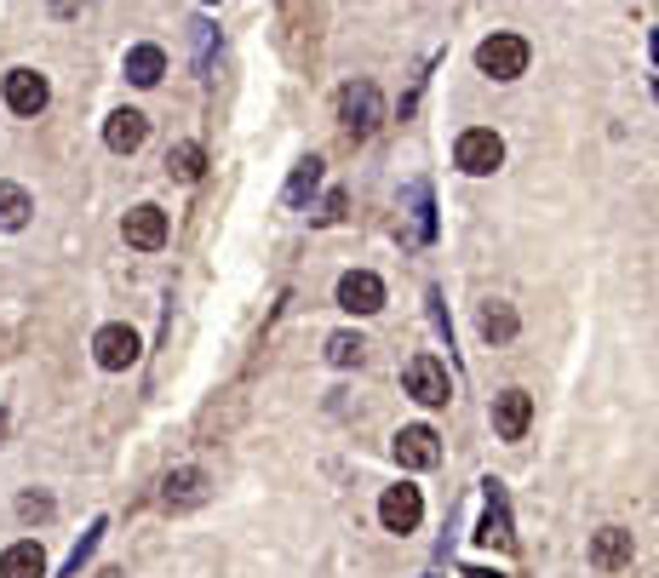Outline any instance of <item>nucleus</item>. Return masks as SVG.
Wrapping results in <instances>:
<instances>
[{
  "mask_svg": "<svg viewBox=\"0 0 659 578\" xmlns=\"http://www.w3.org/2000/svg\"><path fill=\"white\" fill-rule=\"evenodd\" d=\"M321 189V161L310 155V161H299V166H292V178H287V189H281V200H287V207H305V200Z\"/></svg>",
  "mask_w": 659,
  "mask_h": 578,
  "instance_id": "6ab92c4d",
  "label": "nucleus"
},
{
  "mask_svg": "<svg viewBox=\"0 0 659 578\" xmlns=\"http://www.w3.org/2000/svg\"><path fill=\"white\" fill-rule=\"evenodd\" d=\"M29 213H35L29 189H23V184H0V229H23Z\"/></svg>",
  "mask_w": 659,
  "mask_h": 578,
  "instance_id": "412c9836",
  "label": "nucleus"
},
{
  "mask_svg": "<svg viewBox=\"0 0 659 578\" xmlns=\"http://www.w3.org/2000/svg\"><path fill=\"white\" fill-rule=\"evenodd\" d=\"M167 173H173L178 184H195V178L207 173V149H202V144H173V149H167Z\"/></svg>",
  "mask_w": 659,
  "mask_h": 578,
  "instance_id": "aec40b11",
  "label": "nucleus"
},
{
  "mask_svg": "<svg viewBox=\"0 0 659 578\" xmlns=\"http://www.w3.org/2000/svg\"><path fill=\"white\" fill-rule=\"evenodd\" d=\"M527 424H534V395H527V390L493 395V430H500V441H522Z\"/></svg>",
  "mask_w": 659,
  "mask_h": 578,
  "instance_id": "f8f14e48",
  "label": "nucleus"
},
{
  "mask_svg": "<svg viewBox=\"0 0 659 578\" xmlns=\"http://www.w3.org/2000/svg\"><path fill=\"white\" fill-rule=\"evenodd\" d=\"M327 361H333V367H361V361H368V338H361V332H333V338H327Z\"/></svg>",
  "mask_w": 659,
  "mask_h": 578,
  "instance_id": "4be33fe9",
  "label": "nucleus"
},
{
  "mask_svg": "<svg viewBox=\"0 0 659 578\" xmlns=\"http://www.w3.org/2000/svg\"><path fill=\"white\" fill-rule=\"evenodd\" d=\"M339 310L379 316L384 310V281L373 276V269H350V276H339Z\"/></svg>",
  "mask_w": 659,
  "mask_h": 578,
  "instance_id": "1a4fd4ad",
  "label": "nucleus"
},
{
  "mask_svg": "<svg viewBox=\"0 0 659 578\" xmlns=\"http://www.w3.org/2000/svg\"><path fill=\"white\" fill-rule=\"evenodd\" d=\"M213 498V475L202 469V464H178V469H167V482H161V504L173 509H202Z\"/></svg>",
  "mask_w": 659,
  "mask_h": 578,
  "instance_id": "39448f33",
  "label": "nucleus"
},
{
  "mask_svg": "<svg viewBox=\"0 0 659 578\" xmlns=\"http://www.w3.org/2000/svg\"><path fill=\"white\" fill-rule=\"evenodd\" d=\"M379 522H384V533H413L419 522H424V498H419V487H384V498H379Z\"/></svg>",
  "mask_w": 659,
  "mask_h": 578,
  "instance_id": "9b49d317",
  "label": "nucleus"
},
{
  "mask_svg": "<svg viewBox=\"0 0 659 578\" xmlns=\"http://www.w3.org/2000/svg\"><path fill=\"white\" fill-rule=\"evenodd\" d=\"M86 7V0H52V18H75Z\"/></svg>",
  "mask_w": 659,
  "mask_h": 578,
  "instance_id": "a878e982",
  "label": "nucleus"
},
{
  "mask_svg": "<svg viewBox=\"0 0 659 578\" xmlns=\"http://www.w3.org/2000/svg\"><path fill=\"white\" fill-rule=\"evenodd\" d=\"M0 578H47V550L41 538H18L7 556H0Z\"/></svg>",
  "mask_w": 659,
  "mask_h": 578,
  "instance_id": "dca6fc26",
  "label": "nucleus"
},
{
  "mask_svg": "<svg viewBox=\"0 0 659 578\" xmlns=\"http://www.w3.org/2000/svg\"><path fill=\"white\" fill-rule=\"evenodd\" d=\"M92 578H126V572L121 567H104V572H92Z\"/></svg>",
  "mask_w": 659,
  "mask_h": 578,
  "instance_id": "cd10ccee",
  "label": "nucleus"
},
{
  "mask_svg": "<svg viewBox=\"0 0 659 578\" xmlns=\"http://www.w3.org/2000/svg\"><path fill=\"white\" fill-rule=\"evenodd\" d=\"M97 538H104V522H92V527H86V538L75 544V556H70V578H81V561L97 550Z\"/></svg>",
  "mask_w": 659,
  "mask_h": 578,
  "instance_id": "b1692460",
  "label": "nucleus"
},
{
  "mask_svg": "<svg viewBox=\"0 0 659 578\" xmlns=\"http://www.w3.org/2000/svg\"><path fill=\"white\" fill-rule=\"evenodd\" d=\"M339 213H344V189H333V195H327V200H321V207H316L310 218H316V224H339Z\"/></svg>",
  "mask_w": 659,
  "mask_h": 578,
  "instance_id": "393cba45",
  "label": "nucleus"
},
{
  "mask_svg": "<svg viewBox=\"0 0 659 578\" xmlns=\"http://www.w3.org/2000/svg\"><path fill=\"white\" fill-rule=\"evenodd\" d=\"M453 166H459V173H471V178L500 173V166H505V138H500L493 126H471V132H459V144H453Z\"/></svg>",
  "mask_w": 659,
  "mask_h": 578,
  "instance_id": "f257e3e1",
  "label": "nucleus"
},
{
  "mask_svg": "<svg viewBox=\"0 0 659 578\" xmlns=\"http://www.w3.org/2000/svg\"><path fill=\"white\" fill-rule=\"evenodd\" d=\"M52 509H58V504H52L47 493H23V498H18V516H23V522H52Z\"/></svg>",
  "mask_w": 659,
  "mask_h": 578,
  "instance_id": "5701e85b",
  "label": "nucleus"
},
{
  "mask_svg": "<svg viewBox=\"0 0 659 578\" xmlns=\"http://www.w3.org/2000/svg\"><path fill=\"white\" fill-rule=\"evenodd\" d=\"M653 58H659V35H653Z\"/></svg>",
  "mask_w": 659,
  "mask_h": 578,
  "instance_id": "c756f323",
  "label": "nucleus"
},
{
  "mask_svg": "<svg viewBox=\"0 0 659 578\" xmlns=\"http://www.w3.org/2000/svg\"><path fill=\"white\" fill-rule=\"evenodd\" d=\"M476 538L487 550H516V533H511V509H505V487L487 482V516L476 522Z\"/></svg>",
  "mask_w": 659,
  "mask_h": 578,
  "instance_id": "ddd939ff",
  "label": "nucleus"
},
{
  "mask_svg": "<svg viewBox=\"0 0 659 578\" xmlns=\"http://www.w3.org/2000/svg\"><path fill=\"white\" fill-rule=\"evenodd\" d=\"M121 70H126V81H132V86H161V75H167V52L144 41V47H132V52H126Z\"/></svg>",
  "mask_w": 659,
  "mask_h": 578,
  "instance_id": "f3484780",
  "label": "nucleus"
},
{
  "mask_svg": "<svg viewBox=\"0 0 659 578\" xmlns=\"http://www.w3.org/2000/svg\"><path fill=\"white\" fill-rule=\"evenodd\" d=\"M144 138H150V115H144V110H115V115L104 121V144H110L115 155L144 149Z\"/></svg>",
  "mask_w": 659,
  "mask_h": 578,
  "instance_id": "4468645a",
  "label": "nucleus"
},
{
  "mask_svg": "<svg viewBox=\"0 0 659 578\" xmlns=\"http://www.w3.org/2000/svg\"><path fill=\"white\" fill-rule=\"evenodd\" d=\"M92 355H97V367H104V372H126L132 361L144 355V344H138V332H132V327L110 321V327H97V338H92Z\"/></svg>",
  "mask_w": 659,
  "mask_h": 578,
  "instance_id": "0eeeda50",
  "label": "nucleus"
},
{
  "mask_svg": "<svg viewBox=\"0 0 659 578\" xmlns=\"http://www.w3.org/2000/svg\"><path fill=\"white\" fill-rule=\"evenodd\" d=\"M0 441H7V413H0Z\"/></svg>",
  "mask_w": 659,
  "mask_h": 578,
  "instance_id": "c85d7f7f",
  "label": "nucleus"
},
{
  "mask_svg": "<svg viewBox=\"0 0 659 578\" xmlns=\"http://www.w3.org/2000/svg\"><path fill=\"white\" fill-rule=\"evenodd\" d=\"M121 235H126V247H138V252H161L167 247V213L144 200V207H132L121 218Z\"/></svg>",
  "mask_w": 659,
  "mask_h": 578,
  "instance_id": "9d476101",
  "label": "nucleus"
},
{
  "mask_svg": "<svg viewBox=\"0 0 659 578\" xmlns=\"http://www.w3.org/2000/svg\"><path fill=\"white\" fill-rule=\"evenodd\" d=\"M516 332H522V321H516L511 303H500V298L482 303V338H487V344H511Z\"/></svg>",
  "mask_w": 659,
  "mask_h": 578,
  "instance_id": "a211bd4d",
  "label": "nucleus"
},
{
  "mask_svg": "<svg viewBox=\"0 0 659 578\" xmlns=\"http://www.w3.org/2000/svg\"><path fill=\"white\" fill-rule=\"evenodd\" d=\"M465 578H505V572H487V567H465Z\"/></svg>",
  "mask_w": 659,
  "mask_h": 578,
  "instance_id": "bb28decb",
  "label": "nucleus"
},
{
  "mask_svg": "<svg viewBox=\"0 0 659 578\" xmlns=\"http://www.w3.org/2000/svg\"><path fill=\"white\" fill-rule=\"evenodd\" d=\"M527 58H534V52H527V41L500 29V35H487V41L476 47V70H482L487 81H516V75H527Z\"/></svg>",
  "mask_w": 659,
  "mask_h": 578,
  "instance_id": "7ed1b4c3",
  "label": "nucleus"
},
{
  "mask_svg": "<svg viewBox=\"0 0 659 578\" xmlns=\"http://www.w3.org/2000/svg\"><path fill=\"white\" fill-rule=\"evenodd\" d=\"M0 92H7V110H12V115H41V110L52 104V81H47L41 70H12Z\"/></svg>",
  "mask_w": 659,
  "mask_h": 578,
  "instance_id": "6e6552de",
  "label": "nucleus"
},
{
  "mask_svg": "<svg viewBox=\"0 0 659 578\" xmlns=\"http://www.w3.org/2000/svg\"><path fill=\"white\" fill-rule=\"evenodd\" d=\"M390 453H395L402 469H436L442 464V435L431 424H408V430H395Z\"/></svg>",
  "mask_w": 659,
  "mask_h": 578,
  "instance_id": "423d86ee",
  "label": "nucleus"
},
{
  "mask_svg": "<svg viewBox=\"0 0 659 578\" xmlns=\"http://www.w3.org/2000/svg\"><path fill=\"white\" fill-rule=\"evenodd\" d=\"M631 556H637V544H631V533H625V527H603L597 538H590V561H597L603 572L631 567Z\"/></svg>",
  "mask_w": 659,
  "mask_h": 578,
  "instance_id": "2eb2a0df",
  "label": "nucleus"
},
{
  "mask_svg": "<svg viewBox=\"0 0 659 578\" xmlns=\"http://www.w3.org/2000/svg\"><path fill=\"white\" fill-rule=\"evenodd\" d=\"M207 7H213V0H207Z\"/></svg>",
  "mask_w": 659,
  "mask_h": 578,
  "instance_id": "7c9ffc66",
  "label": "nucleus"
},
{
  "mask_svg": "<svg viewBox=\"0 0 659 578\" xmlns=\"http://www.w3.org/2000/svg\"><path fill=\"white\" fill-rule=\"evenodd\" d=\"M339 121H344L350 138H373L379 121H384V97H379V86H373V81H350V86L339 92Z\"/></svg>",
  "mask_w": 659,
  "mask_h": 578,
  "instance_id": "f03ea898",
  "label": "nucleus"
},
{
  "mask_svg": "<svg viewBox=\"0 0 659 578\" xmlns=\"http://www.w3.org/2000/svg\"><path fill=\"white\" fill-rule=\"evenodd\" d=\"M402 390H408L419 406H447V395H453L447 367H442L436 355H413V361L402 367Z\"/></svg>",
  "mask_w": 659,
  "mask_h": 578,
  "instance_id": "20e7f679",
  "label": "nucleus"
}]
</instances>
